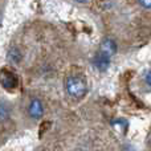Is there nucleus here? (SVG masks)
<instances>
[{
    "mask_svg": "<svg viewBox=\"0 0 151 151\" xmlns=\"http://www.w3.org/2000/svg\"><path fill=\"white\" fill-rule=\"evenodd\" d=\"M65 89L69 96L76 99L82 98L86 94V91H88V86H86L85 80L81 77H76V76H72V77L66 78Z\"/></svg>",
    "mask_w": 151,
    "mask_h": 151,
    "instance_id": "obj_1",
    "label": "nucleus"
},
{
    "mask_svg": "<svg viewBox=\"0 0 151 151\" xmlns=\"http://www.w3.org/2000/svg\"><path fill=\"white\" fill-rule=\"evenodd\" d=\"M28 113L33 119H40L42 117V114H44V106H42L41 101L37 98L32 99L28 106Z\"/></svg>",
    "mask_w": 151,
    "mask_h": 151,
    "instance_id": "obj_2",
    "label": "nucleus"
},
{
    "mask_svg": "<svg viewBox=\"0 0 151 151\" xmlns=\"http://www.w3.org/2000/svg\"><path fill=\"white\" fill-rule=\"evenodd\" d=\"M1 85H3V88L8 89V90L15 89L16 85H17V77H16L13 73H11V72L3 70V73H1Z\"/></svg>",
    "mask_w": 151,
    "mask_h": 151,
    "instance_id": "obj_3",
    "label": "nucleus"
},
{
    "mask_svg": "<svg viewBox=\"0 0 151 151\" xmlns=\"http://www.w3.org/2000/svg\"><path fill=\"white\" fill-rule=\"evenodd\" d=\"M99 52L109 56V57H111V56H114L115 52H117V44H115L114 40H111V39H105L104 41L101 42V45H99Z\"/></svg>",
    "mask_w": 151,
    "mask_h": 151,
    "instance_id": "obj_4",
    "label": "nucleus"
},
{
    "mask_svg": "<svg viewBox=\"0 0 151 151\" xmlns=\"http://www.w3.org/2000/svg\"><path fill=\"white\" fill-rule=\"evenodd\" d=\"M94 65H96V68L98 69L99 72L107 70L110 66V57L106 55H104V53L98 52L96 55V57H94Z\"/></svg>",
    "mask_w": 151,
    "mask_h": 151,
    "instance_id": "obj_5",
    "label": "nucleus"
},
{
    "mask_svg": "<svg viewBox=\"0 0 151 151\" xmlns=\"http://www.w3.org/2000/svg\"><path fill=\"white\" fill-rule=\"evenodd\" d=\"M8 58H9V61H12V63L15 64H19L21 61V52L19 50V48L16 47H12L9 50H8Z\"/></svg>",
    "mask_w": 151,
    "mask_h": 151,
    "instance_id": "obj_6",
    "label": "nucleus"
},
{
    "mask_svg": "<svg viewBox=\"0 0 151 151\" xmlns=\"http://www.w3.org/2000/svg\"><path fill=\"white\" fill-rule=\"evenodd\" d=\"M8 117V109H7V105H5L4 101H1V105H0V118L1 121H5Z\"/></svg>",
    "mask_w": 151,
    "mask_h": 151,
    "instance_id": "obj_7",
    "label": "nucleus"
},
{
    "mask_svg": "<svg viewBox=\"0 0 151 151\" xmlns=\"http://www.w3.org/2000/svg\"><path fill=\"white\" fill-rule=\"evenodd\" d=\"M145 82H146V85L151 88V69L150 70L146 72V74H145Z\"/></svg>",
    "mask_w": 151,
    "mask_h": 151,
    "instance_id": "obj_8",
    "label": "nucleus"
},
{
    "mask_svg": "<svg viewBox=\"0 0 151 151\" xmlns=\"http://www.w3.org/2000/svg\"><path fill=\"white\" fill-rule=\"evenodd\" d=\"M139 4L146 9H151V0H138Z\"/></svg>",
    "mask_w": 151,
    "mask_h": 151,
    "instance_id": "obj_9",
    "label": "nucleus"
},
{
    "mask_svg": "<svg viewBox=\"0 0 151 151\" xmlns=\"http://www.w3.org/2000/svg\"><path fill=\"white\" fill-rule=\"evenodd\" d=\"M77 3H80V4H85V3H88L89 0H76Z\"/></svg>",
    "mask_w": 151,
    "mask_h": 151,
    "instance_id": "obj_10",
    "label": "nucleus"
}]
</instances>
